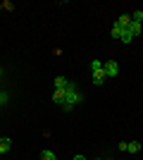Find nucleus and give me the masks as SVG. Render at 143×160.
Returning <instances> with one entry per match:
<instances>
[{
    "label": "nucleus",
    "instance_id": "nucleus-11",
    "mask_svg": "<svg viewBox=\"0 0 143 160\" xmlns=\"http://www.w3.org/2000/svg\"><path fill=\"white\" fill-rule=\"evenodd\" d=\"M126 151H129V153H138V151H141V143H138V141H129V148H126Z\"/></svg>",
    "mask_w": 143,
    "mask_h": 160
},
{
    "label": "nucleus",
    "instance_id": "nucleus-5",
    "mask_svg": "<svg viewBox=\"0 0 143 160\" xmlns=\"http://www.w3.org/2000/svg\"><path fill=\"white\" fill-rule=\"evenodd\" d=\"M117 24H119L122 29H129V24H131V17H129V14H122V17L117 19Z\"/></svg>",
    "mask_w": 143,
    "mask_h": 160
},
{
    "label": "nucleus",
    "instance_id": "nucleus-20",
    "mask_svg": "<svg viewBox=\"0 0 143 160\" xmlns=\"http://www.w3.org/2000/svg\"><path fill=\"white\" fill-rule=\"evenodd\" d=\"M98 160H100V158H98Z\"/></svg>",
    "mask_w": 143,
    "mask_h": 160
},
{
    "label": "nucleus",
    "instance_id": "nucleus-17",
    "mask_svg": "<svg viewBox=\"0 0 143 160\" xmlns=\"http://www.w3.org/2000/svg\"><path fill=\"white\" fill-rule=\"evenodd\" d=\"M7 103V93H0V105H5Z\"/></svg>",
    "mask_w": 143,
    "mask_h": 160
},
{
    "label": "nucleus",
    "instance_id": "nucleus-9",
    "mask_svg": "<svg viewBox=\"0 0 143 160\" xmlns=\"http://www.w3.org/2000/svg\"><path fill=\"white\" fill-rule=\"evenodd\" d=\"M69 86V81L64 79V77H57V79H55V88H67Z\"/></svg>",
    "mask_w": 143,
    "mask_h": 160
},
{
    "label": "nucleus",
    "instance_id": "nucleus-12",
    "mask_svg": "<svg viewBox=\"0 0 143 160\" xmlns=\"http://www.w3.org/2000/svg\"><path fill=\"white\" fill-rule=\"evenodd\" d=\"M41 160H57V158H55L53 151H43V153H41Z\"/></svg>",
    "mask_w": 143,
    "mask_h": 160
},
{
    "label": "nucleus",
    "instance_id": "nucleus-10",
    "mask_svg": "<svg viewBox=\"0 0 143 160\" xmlns=\"http://www.w3.org/2000/svg\"><path fill=\"white\" fill-rule=\"evenodd\" d=\"M10 146H12V143H10V139H5V136H2V141H0V153H7V151H10Z\"/></svg>",
    "mask_w": 143,
    "mask_h": 160
},
{
    "label": "nucleus",
    "instance_id": "nucleus-7",
    "mask_svg": "<svg viewBox=\"0 0 143 160\" xmlns=\"http://www.w3.org/2000/svg\"><path fill=\"white\" fill-rule=\"evenodd\" d=\"M119 41H122V43H126V46H129L131 41H134V36H131L129 29H124V31H122V38H119Z\"/></svg>",
    "mask_w": 143,
    "mask_h": 160
},
{
    "label": "nucleus",
    "instance_id": "nucleus-2",
    "mask_svg": "<svg viewBox=\"0 0 143 160\" xmlns=\"http://www.w3.org/2000/svg\"><path fill=\"white\" fill-rule=\"evenodd\" d=\"M102 72L107 74V79L110 77H117V74H119V65H117L115 60H107V62H102Z\"/></svg>",
    "mask_w": 143,
    "mask_h": 160
},
{
    "label": "nucleus",
    "instance_id": "nucleus-15",
    "mask_svg": "<svg viewBox=\"0 0 143 160\" xmlns=\"http://www.w3.org/2000/svg\"><path fill=\"white\" fill-rule=\"evenodd\" d=\"M2 10H7V12H10V10H14V5L10 2V0H5V2H2Z\"/></svg>",
    "mask_w": 143,
    "mask_h": 160
},
{
    "label": "nucleus",
    "instance_id": "nucleus-6",
    "mask_svg": "<svg viewBox=\"0 0 143 160\" xmlns=\"http://www.w3.org/2000/svg\"><path fill=\"white\" fill-rule=\"evenodd\" d=\"M141 27H143V24H138V22H131V24H129V31H131V36H134V38L141 33Z\"/></svg>",
    "mask_w": 143,
    "mask_h": 160
},
{
    "label": "nucleus",
    "instance_id": "nucleus-3",
    "mask_svg": "<svg viewBox=\"0 0 143 160\" xmlns=\"http://www.w3.org/2000/svg\"><path fill=\"white\" fill-rule=\"evenodd\" d=\"M64 98H67V91H64V88H55V93H53L55 103H64Z\"/></svg>",
    "mask_w": 143,
    "mask_h": 160
},
{
    "label": "nucleus",
    "instance_id": "nucleus-8",
    "mask_svg": "<svg viewBox=\"0 0 143 160\" xmlns=\"http://www.w3.org/2000/svg\"><path fill=\"white\" fill-rule=\"evenodd\" d=\"M122 31H124V29L119 27V24H115V27H112V31H110V36H112V38H122Z\"/></svg>",
    "mask_w": 143,
    "mask_h": 160
},
{
    "label": "nucleus",
    "instance_id": "nucleus-4",
    "mask_svg": "<svg viewBox=\"0 0 143 160\" xmlns=\"http://www.w3.org/2000/svg\"><path fill=\"white\" fill-rule=\"evenodd\" d=\"M105 79H107V74L102 72V69L93 72V84H98V86H100V84H105Z\"/></svg>",
    "mask_w": 143,
    "mask_h": 160
},
{
    "label": "nucleus",
    "instance_id": "nucleus-14",
    "mask_svg": "<svg viewBox=\"0 0 143 160\" xmlns=\"http://www.w3.org/2000/svg\"><path fill=\"white\" fill-rule=\"evenodd\" d=\"M131 22H138V24L143 22V12H141V10H136V12L131 14Z\"/></svg>",
    "mask_w": 143,
    "mask_h": 160
},
{
    "label": "nucleus",
    "instance_id": "nucleus-18",
    "mask_svg": "<svg viewBox=\"0 0 143 160\" xmlns=\"http://www.w3.org/2000/svg\"><path fill=\"white\" fill-rule=\"evenodd\" d=\"M72 160H86V158H83V155H74Z\"/></svg>",
    "mask_w": 143,
    "mask_h": 160
},
{
    "label": "nucleus",
    "instance_id": "nucleus-16",
    "mask_svg": "<svg viewBox=\"0 0 143 160\" xmlns=\"http://www.w3.org/2000/svg\"><path fill=\"white\" fill-rule=\"evenodd\" d=\"M117 148H119V151H126V148H129V143H126V141H119V146H117Z\"/></svg>",
    "mask_w": 143,
    "mask_h": 160
},
{
    "label": "nucleus",
    "instance_id": "nucleus-19",
    "mask_svg": "<svg viewBox=\"0 0 143 160\" xmlns=\"http://www.w3.org/2000/svg\"><path fill=\"white\" fill-rule=\"evenodd\" d=\"M0 141H2V134H0Z\"/></svg>",
    "mask_w": 143,
    "mask_h": 160
},
{
    "label": "nucleus",
    "instance_id": "nucleus-13",
    "mask_svg": "<svg viewBox=\"0 0 143 160\" xmlns=\"http://www.w3.org/2000/svg\"><path fill=\"white\" fill-rule=\"evenodd\" d=\"M98 69H102V62L100 60H91V72H98Z\"/></svg>",
    "mask_w": 143,
    "mask_h": 160
},
{
    "label": "nucleus",
    "instance_id": "nucleus-1",
    "mask_svg": "<svg viewBox=\"0 0 143 160\" xmlns=\"http://www.w3.org/2000/svg\"><path fill=\"white\" fill-rule=\"evenodd\" d=\"M64 91H67V98H64V103H62V108H64V110H72V108H74L76 103H81V100H83V96L79 93V91H76V86H74V84H69V86L64 88Z\"/></svg>",
    "mask_w": 143,
    "mask_h": 160
}]
</instances>
